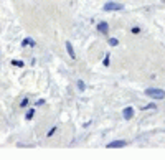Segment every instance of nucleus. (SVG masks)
I'll list each match as a JSON object with an SVG mask.
<instances>
[{
	"label": "nucleus",
	"instance_id": "ddd939ff",
	"mask_svg": "<svg viewBox=\"0 0 165 160\" xmlns=\"http://www.w3.org/2000/svg\"><path fill=\"white\" fill-rule=\"evenodd\" d=\"M27 104H28V99H23V101H22V104H20V107H25Z\"/></svg>",
	"mask_w": 165,
	"mask_h": 160
},
{
	"label": "nucleus",
	"instance_id": "9b49d317",
	"mask_svg": "<svg viewBox=\"0 0 165 160\" xmlns=\"http://www.w3.org/2000/svg\"><path fill=\"white\" fill-rule=\"evenodd\" d=\"M78 88H79L81 91H84V88H86V86H84V83H82V81H79V83H78Z\"/></svg>",
	"mask_w": 165,
	"mask_h": 160
},
{
	"label": "nucleus",
	"instance_id": "0eeeda50",
	"mask_svg": "<svg viewBox=\"0 0 165 160\" xmlns=\"http://www.w3.org/2000/svg\"><path fill=\"white\" fill-rule=\"evenodd\" d=\"M117 43H119L117 38H109V45L111 46H117Z\"/></svg>",
	"mask_w": 165,
	"mask_h": 160
},
{
	"label": "nucleus",
	"instance_id": "9d476101",
	"mask_svg": "<svg viewBox=\"0 0 165 160\" xmlns=\"http://www.w3.org/2000/svg\"><path fill=\"white\" fill-rule=\"evenodd\" d=\"M28 43H30V45H35V43H33V41L30 40V38H27V40H23V43H22V45H23V46H27Z\"/></svg>",
	"mask_w": 165,
	"mask_h": 160
},
{
	"label": "nucleus",
	"instance_id": "2eb2a0df",
	"mask_svg": "<svg viewBox=\"0 0 165 160\" xmlns=\"http://www.w3.org/2000/svg\"><path fill=\"white\" fill-rule=\"evenodd\" d=\"M55 132H56V129H55V127H53V129L50 130V132H48V135H53V134H55Z\"/></svg>",
	"mask_w": 165,
	"mask_h": 160
},
{
	"label": "nucleus",
	"instance_id": "423d86ee",
	"mask_svg": "<svg viewBox=\"0 0 165 160\" xmlns=\"http://www.w3.org/2000/svg\"><path fill=\"white\" fill-rule=\"evenodd\" d=\"M66 50H68V53H70V56H71V58H76V55H74V50H73V45H71L70 41L66 43Z\"/></svg>",
	"mask_w": 165,
	"mask_h": 160
},
{
	"label": "nucleus",
	"instance_id": "7ed1b4c3",
	"mask_svg": "<svg viewBox=\"0 0 165 160\" xmlns=\"http://www.w3.org/2000/svg\"><path fill=\"white\" fill-rule=\"evenodd\" d=\"M124 145H127L125 140H114V142L108 144V149H119V147H124Z\"/></svg>",
	"mask_w": 165,
	"mask_h": 160
},
{
	"label": "nucleus",
	"instance_id": "f03ea898",
	"mask_svg": "<svg viewBox=\"0 0 165 160\" xmlns=\"http://www.w3.org/2000/svg\"><path fill=\"white\" fill-rule=\"evenodd\" d=\"M104 10L106 12H117V10H122V5L117 2H108L104 5Z\"/></svg>",
	"mask_w": 165,
	"mask_h": 160
},
{
	"label": "nucleus",
	"instance_id": "4468645a",
	"mask_svg": "<svg viewBox=\"0 0 165 160\" xmlns=\"http://www.w3.org/2000/svg\"><path fill=\"white\" fill-rule=\"evenodd\" d=\"M43 104H45V101H43V99H40V101H36V106H43Z\"/></svg>",
	"mask_w": 165,
	"mask_h": 160
},
{
	"label": "nucleus",
	"instance_id": "f257e3e1",
	"mask_svg": "<svg viewBox=\"0 0 165 160\" xmlns=\"http://www.w3.org/2000/svg\"><path fill=\"white\" fill-rule=\"evenodd\" d=\"M145 94L150 96V98H154V99H163V98H165V91L157 89V88H149V89H145Z\"/></svg>",
	"mask_w": 165,
	"mask_h": 160
},
{
	"label": "nucleus",
	"instance_id": "6e6552de",
	"mask_svg": "<svg viewBox=\"0 0 165 160\" xmlns=\"http://www.w3.org/2000/svg\"><path fill=\"white\" fill-rule=\"evenodd\" d=\"M12 65H13V66L22 68V66H23V61H17V60H13V61H12Z\"/></svg>",
	"mask_w": 165,
	"mask_h": 160
},
{
	"label": "nucleus",
	"instance_id": "f8f14e48",
	"mask_svg": "<svg viewBox=\"0 0 165 160\" xmlns=\"http://www.w3.org/2000/svg\"><path fill=\"white\" fill-rule=\"evenodd\" d=\"M104 66H109V55L104 58Z\"/></svg>",
	"mask_w": 165,
	"mask_h": 160
},
{
	"label": "nucleus",
	"instance_id": "1a4fd4ad",
	"mask_svg": "<svg viewBox=\"0 0 165 160\" xmlns=\"http://www.w3.org/2000/svg\"><path fill=\"white\" fill-rule=\"evenodd\" d=\"M33 114H35V111H33V109H30V111H28V112H27V116H25V117H27V119H32V117H33Z\"/></svg>",
	"mask_w": 165,
	"mask_h": 160
},
{
	"label": "nucleus",
	"instance_id": "20e7f679",
	"mask_svg": "<svg viewBox=\"0 0 165 160\" xmlns=\"http://www.w3.org/2000/svg\"><path fill=\"white\" fill-rule=\"evenodd\" d=\"M122 116H124V119H132L134 109H132V107H125V109H124V112H122Z\"/></svg>",
	"mask_w": 165,
	"mask_h": 160
},
{
	"label": "nucleus",
	"instance_id": "39448f33",
	"mask_svg": "<svg viewBox=\"0 0 165 160\" xmlns=\"http://www.w3.org/2000/svg\"><path fill=\"white\" fill-rule=\"evenodd\" d=\"M98 30H99L101 33H104V35H106V33H108V30H109L108 23H106V22H101L99 25H98Z\"/></svg>",
	"mask_w": 165,
	"mask_h": 160
}]
</instances>
